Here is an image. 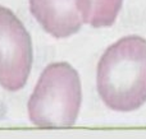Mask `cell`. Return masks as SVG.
I'll return each instance as SVG.
<instances>
[{
    "instance_id": "cell-1",
    "label": "cell",
    "mask_w": 146,
    "mask_h": 139,
    "mask_svg": "<svg viewBox=\"0 0 146 139\" xmlns=\"http://www.w3.org/2000/svg\"><path fill=\"white\" fill-rule=\"evenodd\" d=\"M98 91L108 107L133 111L146 102V40L128 36L109 46L98 64Z\"/></svg>"
},
{
    "instance_id": "cell-2",
    "label": "cell",
    "mask_w": 146,
    "mask_h": 139,
    "mask_svg": "<svg viewBox=\"0 0 146 139\" xmlns=\"http://www.w3.org/2000/svg\"><path fill=\"white\" fill-rule=\"evenodd\" d=\"M82 100L78 73L68 63L49 64L28 101L30 120L40 128L60 129L76 123Z\"/></svg>"
},
{
    "instance_id": "cell-3",
    "label": "cell",
    "mask_w": 146,
    "mask_h": 139,
    "mask_svg": "<svg viewBox=\"0 0 146 139\" xmlns=\"http://www.w3.org/2000/svg\"><path fill=\"white\" fill-rule=\"evenodd\" d=\"M32 65V41L15 14L0 7V86L18 91L26 84Z\"/></svg>"
},
{
    "instance_id": "cell-4",
    "label": "cell",
    "mask_w": 146,
    "mask_h": 139,
    "mask_svg": "<svg viewBox=\"0 0 146 139\" xmlns=\"http://www.w3.org/2000/svg\"><path fill=\"white\" fill-rule=\"evenodd\" d=\"M30 10L42 28L58 38L69 37L81 27L76 0H28Z\"/></svg>"
},
{
    "instance_id": "cell-5",
    "label": "cell",
    "mask_w": 146,
    "mask_h": 139,
    "mask_svg": "<svg viewBox=\"0 0 146 139\" xmlns=\"http://www.w3.org/2000/svg\"><path fill=\"white\" fill-rule=\"evenodd\" d=\"M83 22L92 27H110L117 19L123 0H77Z\"/></svg>"
}]
</instances>
